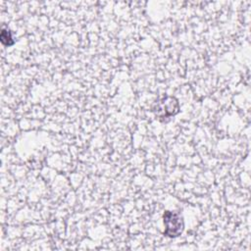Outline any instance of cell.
Instances as JSON below:
<instances>
[{"label":"cell","mask_w":251,"mask_h":251,"mask_svg":"<svg viewBox=\"0 0 251 251\" xmlns=\"http://www.w3.org/2000/svg\"><path fill=\"white\" fill-rule=\"evenodd\" d=\"M151 110L160 121H167L179 112V103L176 97L167 95L156 100Z\"/></svg>","instance_id":"6da1fadb"},{"label":"cell","mask_w":251,"mask_h":251,"mask_svg":"<svg viewBox=\"0 0 251 251\" xmlns=\"http://www.w3.org/2000/svg\"><path fill=\"white\" fill-rule=\"evenodd\" d=\"M165 230L164 234L168 237L175 238L179 236L184 229L182 216L176 211H165L163 215Z\"/></svg>","instance_id":"7a4b0ae2"},{"label":"cell","mask_w":251,"mask_h":251,"mask_svg":"<svg viewBox=\"0 0 251 251\" xmlns=\"http://www.w3.org/2000/svg\"><path fill=\"white\" fill-rule=\"evenodd\" d=\"M0 39H1L2 44L5 45V46H11V45H13L14 42H15V40L13 39L11 30H10L9 28H6V27H3L2 30H1Z\"/></svg>","instance_id":"3957f363"}]
</instances>
